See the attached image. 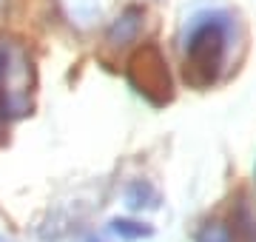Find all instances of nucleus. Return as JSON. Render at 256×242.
Instances as JSON below:
<instances>
[{"instance_id": "obj_1", "label": "nucleus", "mask_w": 256, "mask_h": 242, "mask_svg": "<svg viewBox=\"0 0 256 242\" xmlns=\"http://www.w3.org/2000/svg\"><path fill=\"white\" fill-rule=\"evenodd\" d=\"M228 26L230 20L225 12H208L196 18L185 48V80L191 86L205 88L216 80L228 48Z\"/></svg>"}, {"instance_id": "obj_2", "label": "nucleus", "mask_w": 256, "mask_h": 242, "mask_svg": "<svg viewBox=\"0 0 256 242\" xmlns=\"http://www.w3.org/2000/svg\"><path fill=\"white\" fill-rule=\"evenodd\" d=\"M128 77H131V83L137 86V92L146 94L154 106H162L165 100H171V77H168V68H165L156 46L142 48L131 60Z\"/></svg>"}, {"instance_id": "obj_3", "label": "nucleus", "mask_w": 256, "mask_h": 242, "mask_svg": "<svg viewBox=\"0 0 256 242\" xmlns=\"http://www.w3.org/2000/svg\"><path fill=\"white\" fill-rule=\"evenodd\" d=\"M140 20H142V12L140 9H128L122 12V18L111 26L108 32V40L111 43H117V46H122V43H128L131 38H137V32H140Z\"/></svg>"}, {"instance_id": "obj_4", "label": "nucleus", "mask_w": 256, "mask_h": 242, "mask_svg": "<svg viewBox=\"0 0 256 242\" xmlns=\"http://www.w3.org/2000/svg\"><path fill=\"white\" fill-rule=\"evenodd\" d=\"M126 200H128V205H131V208H140V205H156L154 191H151L146 182H134V186L128 188Z\"/></svg>"}, {"instance_id": "obj_5", "label": "nucleus", "mask_w": 256, "mask_h": 242, "mask_svg": "<svg viewBox=\"0 0 256 242\" xmlns=\"http://www.w3.org/2000/svg\"><path fill=\"white\" fill-rule=\"evenodd\" d=\"M196 240L200 242H234L230 240V231L225 228V225H208L205 231H200Z\"/></svg>"}, {"instance_id": "obj_6", "label": "nucleus", "mask_w": 256, "mask_h": 242, "mask_svg": "<svg viewBox=\"0 0 256 242\" xmlns=\"http://www.w3.org/2000/svg\"><path fill=\"white\" fill-rule=\"evenodd\" d=\"M114 231L122 234V236H128V240H134V236H146V234H151L148 228H142V225L137 222H126V220H117L114 222Z\"/></svg>"}, {"instance_id": "obj_7", "label": "nucleus", "mask_w": 256, "mask_h": 242, "mask_svg": "<svg viewBox=\"0 0 256 242\" xmlns=\"http://www.w3.org/2000/svg\"><path fill=\"white\" fill-rule=\"evenodd\" d=\"M6 72H9V52L0 46V80L6 77Z\"/></svg>"}, {"instance_id": "obj_8", "label": "nucleus", "mask_w": 256, "mask_h": 242, "mask_svg": "<svg viewBox=\"0 0 256 242\" xmlns=\"http://www.w3.org/2000/svg\"><path fill=\"white\" fill-rule=\"evenodd\" d=\"M6 108H9V100H0V140H3V117H6Z\"/></svg>"}, {"instance_id": "obj_9", "label": "nucleus", "mask_w": 256, "mask_h": 242, "mask_svg": "<svg viewBox=\"0 0 256 242\" xmlns=\"http://www.w3.org/2000/svg\"><path fill=\"white\" fill-rule=\"evenodd\" d=\"M92 242H97V240H92Z\"/></svg>"}, {"instance_id": "obj_10", "label": "nucleus", "mask_w": 256, "mask_h": 242, "mask_svg": "<svg viewBox=\"0 0 256 242\" xmlns=\"http://www.w3.org/2000/svg\"><path fill=\"white\" fill-rule=\"evenodd\" d=\"M0 242H3V240H0Z\"/></svg>"}]
</instances>
